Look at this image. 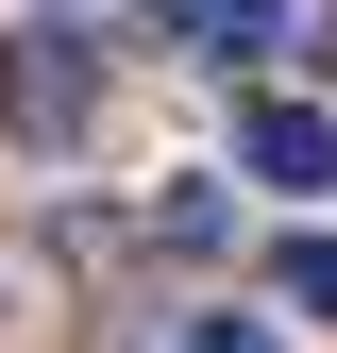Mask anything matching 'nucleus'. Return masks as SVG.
<instances>
[{"mask_svg": "<svg viewBox=\"0 0 337 353\" xmlns=\"http://www.w3.org/2000/svg\"><path fill=\"white\" fill-rule=\"evenodd\" d=\"M152 353H287V320H253V303H202V320H168Z\"/></svg>", "mask_w": 337, "mask_h": 353, "instance_id": "4", "label": "nucleus"}, {"mask_svg": "<svg viewBox=\"0 0 337 353\" xmlns=\"http://www.w3.org/2000/svg\"><path fill=\"white\" fill-rule=\"evenodd\" d=\"M270 34H304V0H168V51L186 68H253Z\"/></svg>", "mask_w": 337, "mask_h": 353, "instance_id": "3", "label": "nucleus"}, {"mask_svg": "<svg viewBox=\"0 0 337 353\" xmlns=\"http://www.w3.org/2000/svg\"><path fill=\"white\" fill-rule=\"evenodd\" d=\"M0 118H17L34 152H68L84 118H102V68H84V34H17V51H0Z\"/></svg>", "mask_w": 337, "mask_h": 353, "instance_id": "1", "label": "nucleus"}, {"mask_svg": "<svg viewBox=\"0 0 337 353\" xmlns=\"http://www.w3.org/2000/svg\"><path fill=\"white\" fill-rule=\"evenodd\" d=\"M270 303H304V320H337V236H287V252H270Z\"/></svg>", "mask_w": 337, "mask_h": 353, "instance_id": "5", "label": "nucleus"}, {"mask_svg": "<svg viewBox=\"0 0 337 353\" xmlns=\"http://www.w3.org/2000/svg\"><path fill=\"white\" fill-rule=\"evenodd\" d=\"M236 168H253L270 202H320V185H337V118H320V101H253V118H236Z\"/></svg>", "mask_w": 337, "mask_h": 353, "instance_id": "2", "label": "nucleus"}]
</instances>
